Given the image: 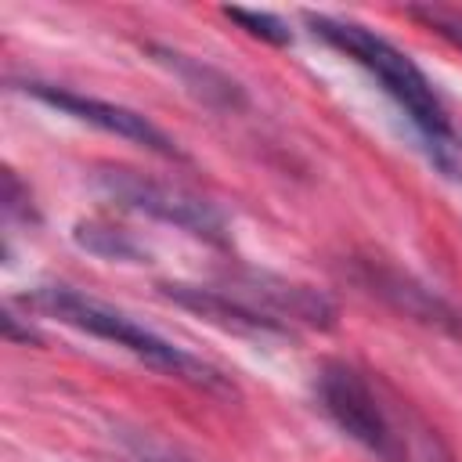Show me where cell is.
<instances>
[{
  "label": "cell",
  "instance_id": "3957f363",
  "mask_svg": "<svg viewBox=\"0 0 462 462\" xmlns=\"http://www.w3.org/2000/svg\"><path fill=\"white\" fill-rule=\"evenodd\" d=\"M318 401L325 408V415L357 444H365L368 451L383 455L386 462H401L404 455V440L390 419V411L383 408L379 393L372 390V383L343 361H328L318 372Z\"/></svg>",
  "mask_w": 462,
  "mask_h": 462
},
{
  "label": "cell",
  "instance_id": "5b68a950",
  "mask_svg": "<svg viewBox=\"0 0 462 462\" xmlns=\"http://www.w3.org/2000/svg\"><path fill=\"white\" fill-rule=\"evenodd\" d=\"M25 94H32L36 101L79 119V123H90L105 134H116L130 144H141L155 155H166V159H184V152L177 148V141L159 130L152 119H144L141 112L126 108V105H116V101H101V97H87V94H76V90H65V87H51V83H25Z\"/></svg>",
  "mask_w": 462,
  "mask_h": 462
},
{
  "label": "cell",
  "instance_id": "6da1fadb",
  "mask_svg": "<svg viewBox=\"0 0 462 462\" xmlns=\"http://www.w3.org/2000/svg\"><path fill=\"white\" fill-rule=\"evenodd\" d=\"M303 22L310 25L314 36H321L328 47L343 51L346 58H354L386 94L390 101L408 116V123L419 130L433 166L451 177V180H462V144L448 123V112L430 83V76L401 51L393 47L386 36L372 32L368 25L361 22H350V18H328V14H303Z\"/></svg>",
  "mask_w": 462,
  "mask_h": 462
},
{
  "label": "cell",
  "instance_id": "7a4b0ae2",
  "mask_svg": "<svg viewBox=\"0 0 462 462\" xmlns=\"http://www.w3.org/2000/svg\"><path fill=\"white\" fill-rule=\"evenodd\" d=\"M22 307H32V310H43L79 332H90L97 339H108L123 350H130L137 361H144L148 368L170 375V379H180L188 386H199L206 393H235V383L209 361H202L199 354L170 343L166 336L152 332L148 325H141L137 318L116 310L112 303H101L79 289H69V285H43V289H32L25 296H18Z\"/></svg>",
  "mask_w": 462,
  "mask_h": 462
},
{
  "label": "cell",
  "instance_id": "277c9868",
  "mask_svg": "<svg viewBox=\"0 0 462 462\" xmlns=\"http://www.w3.org/2000/svg\"><path fill=\"white\" fill-rule=\"evenodd\" d=\"M101 191L108 199H116L119 206L126 209H137V213H148L162 224H173L188 235H199V238H209V242H224V213L188 191V188H177V184H162V180H152V177H141L134 170H108L97 177Z\"/></svg>",
  "mask_w": 462,
  "mask_h": 462
},
{
  "label": "cell",
  "instance_id": "ba28073f",
  "mask_svg": "<svg viewBox=\"0 0 462 462\" xmlns=\"http://www.w3.org/2000/svg\"><path fill=\"white\" fill-rule=\"evenodd\" d=\"M224 14L231 18V22H238L249 36H260V40H267V43H289L292 36H289V29H285V22L282 18H274V14H267V11H249V7H224Z\"/></svg>",
  "mask_w": 462,
  "mask_h": 462
},
{
  "label": "cell",
  "instance_id": "52a82bcc",
  "mask_svg": "<svg viewBox=\"0 0 462 462\" xmlns=\"http://www.w3.org/2000/svg\"><path fill=\"white\" fill-rule=\"evenodd\" d=\"M76 242L97 256H108V260H141V245L126 235V231H116V227H101V224H79L76 227Z\"/></svg>",
  "mask_w": 462,
  "mask_h": 462
},
{
  "label": "cell",
  "instance_id": "9c48e42d",
  "mask_svg": "<svg viewBox=\"0 0 462 462\" xmlns=\"http://www.w3.org/2000/svg\"><path fill=\"white\" fill-rule=\"evenodd\" d=\"M411 14L426 18L437 32H444L448 40H455V43L462 47V18H458V14H444V11H411Z\"/></svg>",
  "mask_w": 462,
  "mask_h": 462
},
{
  "label": "cell",
  "instance_id": "8992f818",
  "mask_svg": "<svg viewBox=\"0 0 462 462\" xmlns=\"http://www.w3.org/2000/svg\"><path fill=\"white\" fill-rule=\"evenodd\" d=\"M372 285H375V292H383L386 300H393L401 310H408V314H415V318H422V321H437V325H444V328H451V332L462 336V314H458L451 303H444L440 296H433L430 289L415 285L411 278H401V274H375Z\"/></svg>",
  "mask_w": 462,
  "mask_h": 462
}]
</instances>
